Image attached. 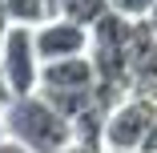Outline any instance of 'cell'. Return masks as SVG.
Masks as SVG:
<instances>
[{"instance_id":"7a4b0ae2","label":"cell","mask_w":157,"mask_h":153,"mask_svg":"<svg viewBox=\"0 0 157 153\" xmlns=\"http://www.w3.org/2000/svg\"><path fill=\"white\" fill-rule=\"evenodd\" d=\"M0 65H4V77H8V85H12L16 97H28V93L40 89L44 60L36 52L33 24H12V33L4 36V44H0Z\"/></svg>"},{"instance_id":"52a82bcc","label":"cell","mask_w":157,"mask_h":153,"mask_svg":"<svg viewBox=\"0 0 157 153\" xmlns=\"http://www.w3.org/2000/svg\"><path fill=\"white\" fill-rule=\"evenodd\" d=\"M109 4L125 16H149V8L157 4V0H109Z\"/></svg>"},{"instance_id":"277c9868","label":"cell","mask_w":157,"mask_h":153,"mask_svg":"<svg viewBox=\"0 0 157 153\" xmlns=\"http://www.w3.org/2000/svg\"><path fill=\"white\" fill-rule=\"evenodd\" d=\"M129 73H133V89H157V28L145 16L137 20V33H133Z\"/></svg>"},{"instance_id":"ba28073f","label":"cell","mask_w":157,"mask_h":153,"mask_svg":"<svg viewBox=\"0 0 157 153\" xmlns=\"http://www.w3.org/2000/svg\"><path fill=\"white\" fill-rule=\"evenodd\" d=\"M0 153H33L24 141H16V137H0Z\"/></svg>"},{"instance_id":"9c48e42d","label":"cell","mask_w":157,"mask_h":153,"mask_svg":"<svg viewBox=\"0 0 157 153\" xmlns=\"http://www.w3.org/2000/svg\"><path fill=\"white\" fill-rule=\"evenodd\" d=\"M12 97H16V93H12V85H8V77H4V65H0V109H4Z\"/></svg>"},{"instance_id":"3957f363","label":"cell","mask_w":157,"mask_h":153,"mask_svg":"<svg viewBox=\"0 0 157 153\" xmlns=\"http://www.w3.org/2000/svg\"><path fill=\"white\" fill-rule=\"evenodd\" d=\"M36 52H40V60H60V56H81V52H89V28L85 24H77V20H69V16H48V20H40L36 28Z\"/></svg>"},{"instance_id":"5b68a950","label":"cell","mask_w":157,"mask_h":153,"mask_svg":"<svg viewBox=\"0 0 157 153\" xmlns=\"http://www.w3.org/2000/svg\"><path fill=\"white\" fill-rule=\"evenodd\" d=\"M109 8H113L109 0H56V12L69 16V20H77V24H85V28H93Z\"/></svg>"},{"instance_id":"6da1fadb","label":"cell","mask_w":157,"mask_h":153,"mask_svg":"<svg viewBox=\"0 0 157 153\" xmlns=\"http://www.w3.org/2000/svg\"><path fill=\"white\" fill-rule=\"evenodd\" d=\"M4 125L8 137L24 141L33 153H60L65 145H73V117H65L40 89L4 105Z\"/></svg>"},{"instance_id":"7c38bea8","label":"cell","mask_w":157,"mask_h":153,"mask_svg":"<svg viewBox=\"0 0 157 153\" xmlns=\"http://www.w3.org/2000/svg\"><path fill=\"white\" fill-rule=\"evenodd\" d=\"M109 153H145V149H109Z\"/></svg>"},{"instance_id":"8fae6325","label":"cell","mask_w":157,"mask_h":153,"mask_svg":"<svg viewBox=\"0 0 157 153\" xmlns=\"http://www.w3.org/2000/svg\"><path fill=\"white\" fill-rule=\"evenodd\" d=\"M0 137H8V125H4V109H0Z\"/></svg>"},{"instance_id":"8992f818","label":"cell","mask_w":157,"mask_h":153,"mask_svg":"<svg viewBox=\"0 0 157 153\" xmlns=\"http://www.w3.org/2000/svg\"><path fill=\"white\" fill-rule=\"evenodd\" d=\"M8 4V16L16 20V24H40V20H48V16H56V8H52V0H4Z\"/></svg>"},{"instance_id":"30bf717a","label":"cell","mask_w":157,"mask_h":153,"mask_svg":"<svg viewBox=\"0 0 157 153\" xmlns=\"http://www.w3.org/2000/svg\"><path fill=\"white\" fill-rule=\"evenodd\" d=\"M145 20H149V24H153V28H157V4H153V8H149V16H145Z\"/></svg>"}]
</instances>
